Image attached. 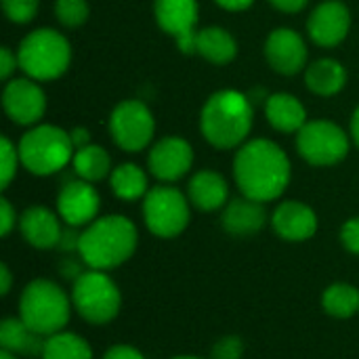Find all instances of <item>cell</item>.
<instances>
[{"instance_id": "cell-1", "label": "cell", "mask_w": 359, "mask_h": 359, "mask_svg": "<svg viewBox=\"0 0 359 359\" xmlns=\"http://www.w3.org/2000/svg\"><path fill=\"white\" fill-rule=\"evenodd\" d=\"M233 177L246 198L265 204L286 191L290 183V160L278 143L252 139L238 147Z\"/></svg>"}, {"instance_id": "cell-2", "label": "cell", "mask_w": 359, "mask_h": 359, "mask_svg": "<svg viewBox=\"0 0 359 359\" xmlns=\"http://www.w3.org/2000/svg\"><path fill=\"white\" fill-rule=\"evenodd\" d=\"M255 124V103L248 95L225 88L212 93L200 111V130L217 149L242 147Z\"/></svg>"}, {"instance_id": "cell-3", "label": "cell", "mask_w": 359, "mask_h": 359, "mask_svg": "<svg viewBox=\"0 0 359 359\" xmlns=\"http://www.w3.org/2000/svg\"><path fill=\"white\" fill-rule=\"evenodd\" d=\"M137 248V227L122 215L95 219L80 236V259L97 271L114 269Z\"/></svg>"}, {"instance_id": "cell-4", "label": "cell", "mask_w": 359, "mask_h": 359, "mask_svg": "<svg viewBox=\"0 0 359 359\" xmlns=\"http://www.w3.org/2000/svg\"><path fill=\"white\" fill-rule=\"evenodd\" d=\"M19 69L38 82H48L61 78L72 63L69 40L50 27H40L29 32L17 48Z\"/></svg>"}, {"instance_id": "cell-5", "label": "cell", "mask_w": 359, "mask_h": 359, "mask_svg": "<svg viewBox=\"0 0 359 359\" xmlns=\"http://www.w3.org/2000/svg\"><path fill=\"white\" fill-rule=\"evenodd\" d=\"M17 149L21 166L38 177L59 172L74 160L76 154L69 133L55 124H40L27 130Z\"/></svg>"}, {"instance_id": "cell-6", "label": "cell", "mask_w": 359, "mask_h": 359, "mask_svg": "<svg viewBox=\"0 0 359 359\" xmlns=\"http://www.w3.org/2000/svg\"><path fill=\"white\" fill-rule=\"evenodd\" d=\"M19 318L38 334L61 332L69 320V301L65 292L48 280H34L25 286L19 303Z\"/></svg>"}, {"instance_id": "cell-7", "label": "cell", "mask_w": 359, "mask_h": 359, "mask_svg": "<svg viewBox=\"0 0 359 359\" xmlns=\"http://www.w3.org/2000/svg\"><path fill=\"white\" fill-rule=\"evenodd\" d=\"M72 299L80 318L90 324H107L120 311V290L103 271H86L74 280Z\"/></svg>"}, {"instance_id": "cell-8", "label": "cell", "mask_w": 359, "mask_h": 359, "mask_svg": "<svg viewBox=\"0 0 359 359\" xmlns=\"http://www.w3.org/2000/svg\"><path fill=\"white\" fill-rule=\"evenodd\" d=\"M349 135L330 120H311L297 133V151L313 166H334L349 154Z\"/></svg>"}, {"instance_id": "cell-9", "label": "cell", "mask_w": 359, "mask_h": 359, "mask_svg": "<svg viewBox=\"0 0 359 359\" xmlns=\"http://www.w3.org/2000/svg\"><path fill=\"white\" fill-rule=\"evenodd\" d=\"M143 219L158 238H175L189 223V202L170 185H158L143 198Z\"/></svg>"}, {"instance_id": "cell-10", "label": "cell", "mask_w": 359, "mask_h": 359, "mask_svg": "<svg viewBox=\"0 0 359 359\" xmlns=\"http://www.w3.org/2000/svg\"><path fill=\"white\" fill-rule=\"evenodd\" d=\"M156 133V120L151 109L139 99H124L111 109L109 135L114 143L128 154L149 147Z\"/></svg>"}, {"instance_id": "cell-11", "label": "cell", "mask_w": 359, "mask_h": 359, "mask_svg": "<svg viewBox=\"0 0 359 359\" xmlns=\"http://www.w3.org/2000/svg\"><path fill=\"white\" fill-rule=\"evenodd\" d=\"M198 0H154V17L160 29L177 40L181 53H194L198 34Z\"/></svg>"}, {"instance_id": "cell-12", "label": "cell", "mask_w": 359, "mask_h": 359, "mask_svg": "<svg viewBox=\"0 0 359 359\" xmlns=\"http://www.w3.org/2000/svg\"><path fill=\"white\" fill-rule=\"evenodd\" d=\"M4 114L21 126H34L42 120L46 111V95L40 88L38 80L32 78H13L4 84L2 90Z\"/></svg>"}, {"instance_id": "cell-13", "label": "cell", "mask_w": 359, "mask_h": 359, "mask_svg": "<svg viewBox=\"0 0 359 359\" xmlns=\"http://www.w3.org/2000/svg\"><path fill=\"white\" fill-rule=\"evenodd\" d=\"M194 164V149L181 137H164L151 145L147 156L149 172L164 183L183 179Z\"/></svg>"}, {"instance_id": "cell-14", "label": "cell", "mask_w": 359, "mask_h": 359, "mask_svg": "<svg viewBox=\"0 0 359 359\" xmlns=\"http://www.w3.org/2000/svg\"><path fill=\"white\" fill-rule=\"evenodd\" d=\"M351 29V13L341 0H324L307 19L309 38L324 48L339 46Z\"/></svg>"}, {"instance_id": "cell-15", "label": "cell", "mask_w": 359, "mask_h": 359, "mask_svg": "<svg viewBox=\"0 0 359 359\" xmlns=\"http://www.w3.org/2000/svg\"><path fill=\"white\" fill-rule=\"evenodd\" d=\"M265 59L273 72L294 76L303 72L307 63V44L297 29L278 27L265 40Z\"/></svg>"}, {"instance_id": "cell-16", "label": "cell", "mask_w": 359, "mask_h": 359, "mask_svg": "<svg viewBox=\"0 0 359 359\" xmlns=\"http://www.w3.org/2000/svg\"><path fill=\"white\" fill-rule=\"evenodd\" d=\"M99 208H101L99 194L84 179H76V181L65 183L57 196L59 217L72 227L90 225L97 219Z\"/></svg>"}, {"instance_id": "cell-17", "label": "cell", "mask_w": 359, "mask_h": 359, "mask_svg": "<svg viewBox=\"0 0 359 359\" xmlns=\"http://www.w3.org/2000/svg\"><path fill=\"white\" fill-rule=\"evenodd\" d=\"M271 225L280 238L288 242H303L318 231V217L307 204L288 200L276 208L271 217Z\"/></svg>"}, {"instance_id": "cell-18", "label": "cell", "mask_w": 359, "mask_h": 359, "mask_svg": "<svg viewBox=\"0 0 359 359\" xmlns=\"http://www.w3.org/2000/svg\"><path fill=\"white\" fill-rule=\"evenodd\" d=\"M19 229L25 242L40 250L55 248L63 231L59 219L46 206H29L27 210H23L19 219Z\"/></svg>"}, {"instance_id": "cell-19", "label": "cell", "mask_w": 359, "mask_h": 359, "mask_svg": "<svg viewBox=\"0 0 359 359\" xmlns=\"http://www.w3.org/2000/svg\"><path fill=\"white\" fill-rule=\"evenodd\" d=\"M265 221H267V212L263 208V202L250 200L246 196L231 200L221 217L223 229L240 238L259 233L265 227Z\"/></svg>"}, {"instance_id": "cell-20", "label": "cell", "mask_w": 359, "mask_h": 359, "mask_svg": "<svg viewBox=\"0 0 359 359\" xmlns=\"http://www.w3.org/2000/svg\"><path fill=\"white\" fill-rule=\"evenodd\" d=\"M265 118L276 130L286 135H297L309 122L305 105L290 93L269 95L265 101Z\"/></svg>"}, {"instance_id": "cell-21", "label": "cell", "mask_w": 359, "mask_h": 359, "mask_svg": "<svg viewBox=\"0 0 359 359\" xmlns=\"http://www.w3.org/2000/svg\"><path fill=\"white\" fill-rule=\"evenodd\" d=\"M189 202L204 212H212L225 206L229 198V185L223 175L215 170H200L191 177L187 185Z\"/></svg>"}, {"instance_id": "cell-22", "label": "cell", "mask_w": 359, "mask_h": 359, "mask_svg": "<svg viewBox=\"0 0 359 359\" xmlns=\"http://www.w3.org/2000/svg\"><path fill=\"white\" fill-rule=\"evenodd\" d=\"M194 53L215 65H227L238 57V42L225 27L208 25L198 29L194 40Z\"/></svg>"}, {"instance_id": "cell-23", "label": "cell", "mask_w": 359, "mask_h": 359, "mask_svg": "<svg viewBox=\"0 0 359 359\" xmlns=\"http://www.w3.org/2000/svg\"><path fill=\"white\" fill-rule=\"evenodd\" d=\"M305 84L313 95L334 97L347 84V69L337 59H318L305 69Z\"/></svg>"}, {"instance_id": "cell-24", "label": "cell", "mask_w": 359, "mask_h": 359, "mask_svg": "<svg viewBox=\"0 0 359 359\" xmlns=\"http://www.w3.org/2000/svg\"><path fill=\"white\" fill-rule=\"evenodd\" d=\"M44 337L34 332L21 318H8L0 324V345L2 351L13 355H42Z\"/></svg>"}, {"instance_id": "cell-25", "label": "cell", "mask_w": 359, "mask_h": 359, "mask_svg": "<svg viewBox=\"0 0 359 359\" xmlns=\"http://www.w3.org/2000/svg\"><path fill=\"white\" fill-rule=\"evenodd\" d=\"M109 185H111L114 196L124 200V202L145 198L149 191L145 170L133 162H124V164L116 166L109 175Z\"/></svg>"}, {"instance_id": "cell-26", "label": "cell", "mask_w": 359, "mask_h": 359, "mask_svg": "<svg viewBox=\"0 0 359 359\" xmlns=\"http://www.w3.org/2000/svg\"><path fill=\"white\" fill-rule=\"evenodd\" d=\"M72 166H74V172L78 175V179H84L88 183H97V181L105 179L107 175H111L109 154L101 145H93V143L76 149Z\"/></svg>"}, {"instance_id": "cell-27", "label": "cell", "mask_w": 359, "mask_h": 359, "mask_svg": "<svg viewBox=\"0 0 359 359\" xmlns=\"http://www.w3.org/2000/svg\"><path fill=\"white\" fill-rule=\"evenodd\" d=\"M42 359H93V351L78 334L55 332L44 343Z\"/></svg>"}, {"instance_id": "cell-28", "label": "cell", "mask_w": 359, "mask_h": 359, "mask_svg": "<svg viewBox=\"0 0 359 359\" xmlns=\"http://www.w3.org/2000/svg\"><path fill=\"white\" fill-rule=\"evenodd\" d=\"M324 309L332 318H351L359 311V290L349 284H334L324 292Z\"/></svg>"}, {"instance_id": "cell-29", "label": "cell", "mask_w": 359, "mask_h": 359, "mask_svg": "<svg viewBox=\"0 0 359 359\" xmlns=\"http://www.w3.org/2000/svg\"><path fill=\"white\" fill-rule=\"evenodd\" d=\"M90 6L86 0H55V17L65 27H80L86 23Z\"/></svg>"}, {"instance_id": "cell-30", "label": "cell", "mask_w": 359, "mask_h": 359, "mask_svg": "<svg viewBox=\"0 0 359 359\" xmlns=\"http://www.w3.org/2000/svg\"><path fill=\"white\" fill-rule=\"evenodd\" d=\"M21 164L19 160V149L13 145L8 137L0 139V187L6 189L11 181L17 175V166Z\"/></svg>"}, {"instance_id": "cell-31", "label": "cell", "mask_w": 359, "mask_h": 359, "mask_svg": "<svg viewBox=\"0 0 359 359\" xmlns=\"http://www.w3.org/2000/svg\"><path fill=\"white\" fill-rule=\"evenodd\" d=\"M2 2V11L6 15L8 21L13 23H29L40 6V0H0Z\"/></svg>"}, {"instance_id": "cell-32", "label": "cell", "mask_w": 359, "mask_h": 359, "mask_svg": "<svg viewBox=\"0 0 359 359\" xmlns=\"http://www.w3.org/2000/svg\"><path fill=\"white\" fill-rule=\"evenodd\" d=\"M244 343L238 337H225L212 347V359H242Z\"/></svg>"}, {"instance_id": "cell-33", "label": "cell", "mask_w": 359, "mask_h": 359, "mask_svg": "<svg viewBox=\"0 0 359 359\" xmlns=\"http://www.w3.org/2000/svg\"><path fill=\"white\" fill-rule=\"evenodd\" d=\"M341 240H343V244H345V248H347L349 252L359 255V217L349 219V221L343 225Z\"/></svg>"}, {"instance_id": "cell-34", "label": "cell", "mask_w": 359, "mask_h": 359, "mask_svg": "<svg viewBox=\"0 0 359 359\" xmlns=\"http://www.w3.org/2000/svg\"><path fill=\"white\" fill-rule=\"evenodd\" d=\"M19 67V59H17V53H13L8 46H2L0 48V78L4 82L11 80V76L17 72Z\"/></svg>"}, {"instance_id": "cell-35", "label": "cell", "mask_w": 359, "mask_h": 359, "mask_svg": "<svg viewBox=\"0 0 359 359\" xmlns=\"http://www.w3.org/2000/svg\"><path fill=\"white\" fill-rule=\"evenodd\" d=\"M17 223V215L6 198L0 200V236H8Z\"/></svg>"}, {"instance_id": "cell-36", "label": "cell", "mask_w": 359, "mask_h": 359, "mask_svg": "<svg viewBox=\"0 0 359 359\" xmlns=\"http://www.w3.org/2000/svg\"><path fill=\"white\" fill-rule=\"evenodd\" d=\"M80 236L82 233H78L76 231V227H67V229H63L61 231V238H59V244H57V248L59 250H63V252H72V250H78V246H80Z\"/></svg>"}, {"instance_id": "cell-37", "label": "cell", "mask_w": 359, "mask_h": 359, "mask_svg": "<svg viewBox=\"0 0 359 359\" xmlns=\"http://www.w3.org/2000/svg\"><path fill=\"white\" fill-rule=\"evenodd\" d=\"M103 359H143V355L137 349L128 347V345H116L105 353Z\"/></svg>"}, {"instance_id": "cell-38", "label": "cell", "mask_w": 359, "mask_h": 359, "mask_svg": "<svg viewBox=\"0 0 359 359\" xmlns=\"http://www.w3.org/2000/svg\"><path fill=\"white\" fill-rule=\"evenodd\" d=\"M69 139H72V143H74V149H80V147L90 145V133H88V128H84V126L72 128V130H69Z\"/></svg>"}, {"instance_id": "cell-39", "label": "cell", "mask_w": 359, "mask_h": 359, "mask_svg": "<svg viewBox=\"0 0 359 359\" xmlns=\"http://www.w3.org/2000/svg\"><path fill=\"white\" fill-rule=\"evenodd\" d=\"M282 13H299L307 6L309 0H269Z\"/></svg>"}, {"instance_id": "cell-40", "label": "cell", "mask_w": 359, "mask_h": 359, "mask_svg": "<svg viewBox=\"0 0 359 359\" xmlns=\"http://www.w3.org/2000/svg\"><path fill=\"white\" fill-rule=\"evenodd\" d=\"M215 2L225 11H246L248 6H252L255 0H215Z\"/></svg>"}, {"instance_id": "cell-41", "label": "cell", "mask_w": 359, "mask_h": 359, "mask_svg": "<svg viewBox=\"0 0 359 359\" xmlns=\"http://www.w3.org/2000/svg\"><path fill=\"white\" fill-rule=\"evenodd\" d=\"M61 273H63L65 278L78 280L84 271H80V265H78L76 261H63V265H61Z\"/></svg>"}, {"instance_id": "cell-42", "label": "cell", "mask_w": 359, "mask_h": 359, "mask_svg": "<svg viewBox=\"0 0 359 359\" xmlns=\"http://www.w3.org/2000/svg\"><path fill=\"white\" fill-rule=\"evenodd\" d=\"M11 271H8V267L6 265H0V292H2V297H6L8 294V290H11Z\"/></svg>"}, {"instance_id": "cell-43", "label": "cell", "mask_w": 359, "mask_h": 359, "mask_svg": "<svg viewBox=\"0 0 359 359\" xmlns=\"http://www.w3.org/2000/svg\"><path fill=\"white\" fill-rule=\"evenodd\" d=\"M351 139H353V143L359 147V107L353 111V116H351Z\"/></svg>"}, {"instance_id": "cell-44", "label": "cell", "mask_w": 359, "mask_h": 359, "mask_svg": "<svg viewBox=\"0 0 359 359\" xmlns=\"http://www.w3.org/2000/svg\"><path fill=\"white\" fill-rule=\"evenodd\" d=\"M0 359H17V358H15L13 353H8V351H2V353H0Z\"/></svg>"}, {"instance_id": "cell-45", "label": "cell", "mask_w": 359, "mask_h": 359, "mask_svg": "<svg viewBox=\"0 0 359 359\" xmlns=\"http://www.w3.org/2000/svg\"><path fill=\"white\" fill-rule=\"evenodd\" d=\"M175 359H200V358H189V355H185V358H175Z\"/></svg>"}]
</instances>
